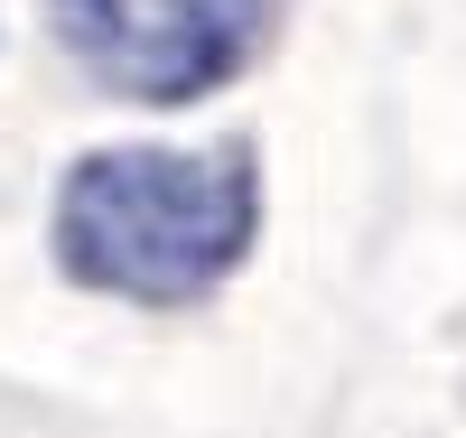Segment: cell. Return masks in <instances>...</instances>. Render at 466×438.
Segmentation results:
<instances>
[{
  "label": "cell",
  "instance_id": "6da1fadb",
  "mask_svg": "<svg viewBox=\"0 0 466 438\" xmlns=\"http://www.w3.org/2000/svg\"><path fill=\"white\" fill-rule=\"evenodd\" d=\"M270 224L261 131L94 140L47 178V261L75 299L131 317H197L252 270Z\"/></svg>",
  "mask_w": 466,
  "mask_h": 438
},
{
  "label": "cell",
  "instance_id": "7a4b0ae2",
  "mask_svg": "<svg viewBox=\"0 0 466 438\" xmlns=\"http://www.w3.org/2000/svg\"><path fill=\"white\" fill-rule=\"evenodd\" d=\"M289 0H37V37L85 94L122 112H197L252 85Z\"/></svg>",
  "mask_w": 466,
  "mask_h": 438
}]
</instances>
